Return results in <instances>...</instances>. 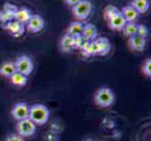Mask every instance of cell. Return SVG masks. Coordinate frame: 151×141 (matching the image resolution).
I'll list each match as a JSON object with an SVG mask.
<instances>
[{"instance_id": "6da1fadb", "label": "cell", "mask_w": 151, "mask_h": 141, "mask_svg": "<svg viewBox=\"0 0 151 141\" xmlns=\"http://www.w3.org/2000/svg\"><path fill=\"white\" fill-rule=\"evenodd\" d=\"M50 117L49 109L43 104L37 103L29 106V116L28 118L36 125H43L48 121Z\"/></svg>"}, {"instance_id": "7a4b0ae2", "label": "cell", "mask_w": 151, "mask_h": 141, "mask_svg": "<svg viewBox=\"0 0 151 141\" xmlns=\"http://www.w3.org/2000/svg\"><path fill=\"white\" fill-rule=\"evenodd\" d=\"M94 100L97 106L101 107H109L114 102V94L109 87H103L97 90Z\"/></svg>"}, {"instance_id": "3957f363", "label": "cell", "mask_w": 151, "mask_h": 141, "mask_svg": "<svg viewBox=\"0 0 151 141\" xmlns=\"http://www.w3.org/2000/svg\"><path fill=\"white\" fill-rule=\"evenodd\" d=\"M92 12V5L89 1L81 0L75 6L72 7V13L73 16L79 21H84L89 17Z\"/></svg>"}, {"instance_id": "277c9868", "label": "cell", "mask_w": 151, "mask_h": 141, "mask_svg": "<svg viewBox=\"0 0 151 141\" xmlns=\"http://www.w3.org/2000/svg\"><path fill=\"white\" fill-rule=\"evenodd\" d=\"M16 67V72L25 76H28L34 69L32 59L27 56H21L14 62Z\"/></svg>"}, {"instance_id": "5b68a950", "label": "cell", "mask_w": 151, "mask_h": 141, "mask_svg": "<svg viewBox=\"0 0 151 141\" xmlns=\"http://www.w3.org/2000/svg\"><path fill=\"white\" fill-rule=\"evenodd\" d=\"M36 125L29 118L19 121L16 125V130L19 135L23 137H29L36 132Z\"/></svg>"}, {"instance_id": "8992f818", "label": "cell", "mask_w": 151, "mask_h": 141, "mask_svg": "<svg viewBox=\"0 0 151 141\" xmlns=\"http://www.w3.org/2000/svg\"><path fill=\"white\" fill-rule=\"evenodd\" d=\"M12 115L17 121L27 119L29 116V106L22 102L15 103L12 109Z\"/></svg>"}, {"instance_id": "52a82bcc", "label": "cell", "mask_w": 151, "mask_h": 141, "mask_svg": "<svg viewBox=\"0 0 151 141\" xmlns=\"http://www.w3.org/2000/svg\"><path fill=\"white\" fill-rule=\"evenodd\" d=\"M28 32L38 33L41 31L44 27V20L39 14H32L27 24L25 25Z\"/></svg>"}, {"instance_id": "ba28073f", "label": "cell", "mask_w": 151, "mask_h": 141, "mask_svg": "<svg viewBox=\"0 0 151 141\" xmlns=\"http://www.w3.org/2000/svg\"><path fill=\"white\" fill-rule=\"evenodd\" d=\"M2 27H4V29H6L7 31L13 35L14 37H20V36H22V34L24 32V25H22L20 24L19 22H17L16 20H12L10 21V22L5 24V25H2Z\"/></svg>"}, {"instance_id": "9c48e42d", "label": "cell", "mask_w": 151, "mask_h": 141, "mask_svg": "<svg viewBox=\"0 0 151 141\" xmlns=\"http://www.w3.org/2000/svg\"><path fill=\"white\" fill-rule=\"evenodd\" d=\"M96 50L98 56H106L111 51V43L110 40L104 37H98L95 40Z\"/></svg>"}, {"instance_id": "30bf717a", "label": "cell", "mask_w": 151, "mask_h": 141, "mask_svg": "<svg viewBox=\"0 0 151 141\" xmlns=\"http://www.w3.org/2000/svg\"><path fill=\"white\" fill-rule=\"evenodd\" d=\"M107 22H108L109 27L116 31H122L125 25L127 24V21L125 20L120 10H119V12H117L114 16H113L110 20L107 21Z\"/></svg>"}, {"instance_id": "8fae6325", "label": "cell", "mask_w": 151, "mask_h": 141, "mask_svg": "<svg viewBox=\"0 0 151 141\" xmlns=\"http://www.w3.org/2000/svg\"><path fill=\"white\" fill-rule=\"evenodd\" d=\"M147 45V39H145L139 35H134L129 39V46L133 51L142 52Z\"/></svg>"}, {"instance_id": "7c38bea8", "label": "cell", "mask_w": 151, "mask_h": 141, "mask_svg": "<svg viewBox=\"0 0 151 141\" xmlns=\"http://www.w3.org/2000/svg\"><path fill=\"white\" fill-rule=\"evenodd\" d=\"M31 16H32V12L27 8L22 7L18 8V10L14 15V20H16L20 24L25 25L31 18Z\"/></svg>"}, {"instance_id": "4fadbf2b", "label": "cell", "mask_w": 151, "mask_h": 141, "mask_svg": "<svg viewBox=\"0 0 151 141\" xmlns=\"http://www.w3.org/2000/svg\"><path fill=\"white\" fill-rule=\"evenodd\" d=\"M98 28L93 24H86L84 25L82 36L86 40H95L98 38Z\"/></svg>"}, {"instance_id": "5bb4252c", "label": "cell", "mask_w": 151, "mask_h": 141, "mask_svg": "<svg viewBox=\"0 0 151 141\" xmlns=\"http://www.w3.org/2000/svg\"><path fill=\"white\" fill-rule=\"evenodd\" d=\"M81 53L84 56L89 57L92 56L97 55V50H96V44L94 40H86L81 46Z\"/></svg>"}, {"instance_id": "9a60e30c", "label": "cell", "mask_w": 151, "mask_h": 141, "mask_svg": "<svg viewBox=\"0 0 151 141\" xmlns=\"http://www.w3.org/2000/svg\"><path fill=\"white\" fill-rule=\"evenodd\" d=\"M16 72V67L14 62L6 61L0 65V74L6 78H10Z\"/></svg>"}, {"instance_id": "2e32d148", "label": "cell", "mask_w": 151, "mask_h": 141, "mask_svg": "<svg viewBox=\"0 0 151 141\" xmlns=\"http://www.w3.org/2000/svg\"><path fill=\"white\" fill-rule=\"evenodd\" d=\"M120 12L124 16L125 20L127 21V23H135V21L137 20L139 16V13L136 12V9H134L131 5L125 6Z\"/></svg>"}, {"instance_id": "e0dca14e", "label": "cell", "mask_w": 151, "mask_h": 141, "mask_svg": "<svg viewBox=\"0 0 151 141\" xmlns=\"http://www.w3.org/2000/svg\"><path fill=\"white\" fill-rule=\"evenodd\" d=\"M60 48L65 53H70L72 50H74L73 37L70 34H65L60 40Z\"/></svg>"}, {"instance_id": "ac0fdd59", "label": "cell", "mask_w": 151, "mask_h": 141, "mask_svg": "<svg viewBox=\"0 0 151 141\" xmlns=\"http://www.w3.org/2000/svg\"><path fill=\"white\" fill-rule=\"evenodd\" d=\"M84 24L81 21H74L70 24L69 27H68V34L70 36H79L82 35L83 30H84Z\"/></svg>"}, {"instance_id": "d6986e66", "label": "cell", "mask_w": 151, "mask_h": 141, "mask_svg": "<svg viewBox=\"0 0 151 141\" xmlns=\"http://www.w3.org/2000/svg\"><path fill=\"white\" fill-rule=\"evenodd\" d=\"M10 83L17 87H24L27 84V76H25L20 72H15V74L9 78Z\"/></svg>"}, {"instance_id": "ffe728a7", "label": "cell", "mask_w": 151, "mask_h": 141, "mask_svg": "<svg viewBox=\"0 0 151 141\" xmlns=\"http://www.w3.org/2000/svg\"><path fill=\"white\" fill-rule=\"evenodd\" d=\"M131 6L136 9V12L140 13H145L149 9V1L148 0H132Z\"/></svg>"}, {"instance_id": "44dd1931", "label": "cell", "mask_w": 151, "mask_h": 141, "mask_svg": "<svg viewBox=\"0 0 151 141\" xmlns=\"http://www.w3.org/2000/svg\"><path fill=\"white\" fill-rule=\"evenodd\" d=\"M137 27L138 25L135 23H127L122 29L123 34L128 38H131L134 35H137Z\"/></svg>"}, {"instance_id": "7402d4cb", "label": "cell", "mask_w": 151, "mask_h": 141, "mask_svg": "<svg viewBox=\"0 0 151 141\" xmlns=\"http://www.w3.org/2000/svg\"><path fill=\"white\" fill-rule=\"evenodd\" d=\"M117 12H119L118 8H116V6H113V5H109L104 9V18L106 19V21H109Z\"/></svg>"}, {"instance_id": "603a6c76", "label": "cell", "mask_w": 151, "mask_h": 141, "mask_svg": "<svg viewBox=\"0 0 151 141\" xmlns=\"http://www.w3.org/2000/svg\"><path fill=\"white\" fill-rule=\"evenodd\" d=\"M4 12H6L8 13H9L10 15H12V16L14 17V15L15 13H16V12L18 10V8L16 5H14V4H12V3H5L4 4V6H3V9H2Z\"/></svg>"}, {"instance_id": "cb8c5ba5", "label": "cell", "mask_w": 151, "mask_h": 141, "mask_svg": "<svg viewBox=\"0 0 151 141\" xmlns=\"http://www.w3.org/2000/svg\"><path fill=\"white\" fill-rule=\"evenodd\" d=\"M13 19H14V17L12 15H10L9 13L4 12L3 9L0 10V23H1V25L7 24V23L10 22V21H12Z\"/></svg>"}, {"instance_id": "d4e9b609", "label": "cell", "mask_w": 151, "mask_h": 141, "mask_svg": "<svg viewBox=\"0 0 151 141\" xmlns=\"http://www.w3.org/2000/svg\"><path fill=\"white\" fill-rule=\"evenodd\" d=\"M142 71L147 76H151V59H147L142 66Z\"/></svg>"}, {"instance_id": "484cf974", "label": "cell", "mask_w": 151, "mask_h": 141, "mask_svg": "<svg viewBox=\"0 0 151 141\" xmlns=\"http://www.w3.org/2000/svg\"><path fill=\"white\" fill-rule=\"evenodd\" d=\"M148 28L147 25H138L137 27V35L141 36V37L147 39V37L148 36Z\"/></svg>"}, {"instance_id": "4316f807", "label": "cell", "mask_w": 151, "mask_h": 141, "mask_svg": "<svg viewBox=\"0 0 151 141\" xmlns=\"http://www.w3.org/2000/svg\"><path fill=\"white\" fill-rule=\"evenodd\" d=\"M73 37V43H74V49H80L85 41V39L83 38L82 35L79 36H72Z\"/></svg>"}, {"instance_id": "83f0119b", "label": "cell", "mask_w": 151, "mask_h": 141, "mask_svg": "<svg viewBox=\"0 0 151 141\" xmlns=\"http://www.w3.org/2000/svg\"><path fill=\"white\" fill-rule=\"evenodd\" d=\"M5 141H24V139L23 137H21L18 134H12L8 135Z\"/></svg>"}, {"instance_id": "f1b7e54d", "label": "cell", "mask_w": 151, "mask_h": 141, "mask_svg": "<svg viewBox=\"0 0 151 141\" xmlns=\"http://www.w3.org/2000/svg\"><path fill=\"white\" fill-rule=\"evenodd\" d=\"M81 1V0H65V2L68 4V5H70V6H75V5L77 3H79Z\"/></svg>"}, {"instance_id": "f546056e", "label": "cell", "mask_w": 151, "mask_h": 141, "mask_svg": "<svg viewBox=\"0 0 151 141\" xmlns=\"http://www.w3.org/2000/svg\"><path fill=\"white\" fill-rule=\"evenodd\" d=\"M86 141H90V140H86Z\"/></svg>"}]
</instances>
